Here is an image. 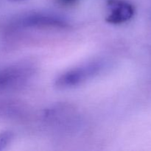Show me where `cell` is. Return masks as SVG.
<instances>
[{"instance_id": "obj_2", "label": "cell", "mask_w": 151, "mask_h": 151, "mask_svg": "<svg viewBox=\"0 0 151 151\" xmlns=\"http://www.w3.org/2000/svg\"><path fill=\"white\" fill-rule=\"evenodd\" d=\"M32 72V68L27 65H13L0 69V91L21 88L29 81Z\"/></svg>"}, {"instance_id": "obj_6", "label": "cell", "mask_w": 151, "mask_h": 151, "mask_svg": "<svg viewBox=\"0 0 151 151\" xmlns=\"http://www.w3.org/2000/svg\"><path fill=\"white\" fill-rule=\"evenodd\" d=\"M9 1H19V0H9Z\"/></svg>"}, {"instance_id": "obj_5", "label": "cell", "mask_w": 151, "mask_h": 151, "mask_svg": "<svg viewBox=\"0 0 151 151\" xmlns=\"http://www.w3.org/2000/svg\"><path fill=\"white\" fill-rule=\"evenodd\" d=\"M78 0H58V2L63 6H70L76 3Z\"/></svg>"}, {"instance_id": "obj_4", "label": "cell", "mask_w": 151, "mask_h": 151, "mask_svg": "<svg viewBox=\"0 0 151 151\" xmlns=\"http://www.w3.org/2000/svg\"><path fill=\"white\" fill-rule=\"evenodd\" d=\"M109 13L106 21L114 24H119L129 21L134 15V7L130 3L122 0H109Z\"/></svg>"}, {"instance_id": "obj_1", "label": "cell", "mask_w": 151, "mask_h": 151, "mask_svg": "<svg viewBox=\"0 0 151 151\" xmlns=\"http://www.w3.org/2000/svg\"><path fill=\"white\" fill-rule=\"evenodd\" d=\"M103 68V63L100 60L81 65L62 74L56 81V86L61 89L78 86L97 75Z\"/></svg>"}, {"instance_id": "obj_3", "label": "cell", "mask_w": 151, "mask_h": 151, "mask_svg": "<svg viewBox=\"0 0 151 151\" xmlns=\"http://www.w3.org/2000/svg\"><path fill=\"white\" fill-rule=\"evenodd\" d=\"M16 25L24 28H63L67 27L68 24L56 15L34 13L19 18Z\"/></svg>"}]
</instances>
